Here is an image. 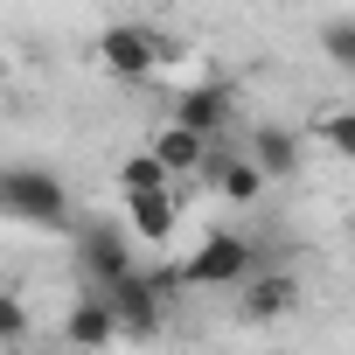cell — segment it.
I'll return each mask as SVG.
<instances>
[{"label":"cell","instance_id":"cell-6","mask_svg":"<svg viewBox=\"0 0 355 355\" xmlns=\"http://www.w3.org/2000/svg\"><path fill=\"white\" fill-rule=\"evenodd\" d=\"M77 258H84L91 293H105L112 279H125V272H132V230H125V223H91V230L77 237Z\"/></svg>","mask_w":355,"mask_h":355},{"label":"cell","instance_id":"cell-1","mask_svg":"<svg viewBox=\"0 0 355 355\" xmlns=\"http://www.w3.org/2000/svg\"><path fill=\"white\" fill-rule=\"evenodd\" d=\"M0 216L35 223V230H70V189L49 167H0Z\"/></svg>","mask_w":355,"mask_h":355},{"label":"cell","instance_id":"cell-7","mask_svg":"<svg viewBox=\"0 0 355 355\" xmlns=\"http://www.w3.org/2000/svg\"><path fill=\"white\" fill-rule=\"evenodd\" d=\"M230 112H237L230 84H189V91H174V112H167V119L189 125V132H202V139H223Z\"/></svg>","mask_w":355,"mask_h":355},{"label":"cell","instance_id":"cell-15","mask_svg":"<svg viewBox=\"0 0 355 355\" xmlns=\"http://www.w3.org/2000/svg\"><path fill=\"white\" fill-rule=\"evenodd\" d=\"M119 189H125V196H139V189H174V182H167V167L139 146V153H125V160H119Z\"/></svg>","mask_w":355,"mask_h":355},{"label":"cell","instance_id":"cell-19","mask_svg":"<svg viewBox=\"0 0 355 355\" xmlns=\"http://www.w3.org/2000/svg\"><path fill=\"white\" fill-rule=\"evenodd\" d=\"M0 84H8V70H0Z\"/></svg>","mask_w":355,"mask_h":355},{"label":"cell","instance_id":"cell-10","mask_svg":"<svg viewBox=\"0 0 355 355\" xmlns=\"http://www.w3.org/2000/svg\"><path fill=\"white\" fill-rule=\"evenodd\" d=\"M202 174H209V189H216L230 209H251V202L265 196V174H258V160H251V153H223V139L209 146V167H202Z\"/></svg>","mask_w":355,"mask_h":355},{"label":"cell","instance_id":"cell-4","mask_svg":"<svg viewBox=\"0 0 355 355\" xmlns=\"http://www.w3.org/2000/svg\"><path fill=\"white\" fill-rule=\"evenodd\" d=\"M265 258H258V244L244 237V230H209L182 265H174V279L182 286H237L244 272H258Z\"/></svg>","mask_w":355,"mask_h":355},{"label":"cell","instance_id":"cell-14","mask_svg":"<svg viewBox=\"0 0 355 355\" xmlns=\"http://www.w3.org/2000/svg\"><path fill=\"white\" fill-rule=\"evenodd\" d=\"M320 56H327L334 70H348V77H355V15L320 21Z\"/></svg>","mask_w":355,"mask_h":355},{"label":"cell","instance_id":"cell-2","mask_svg":"<svg viewBox=\"0 0 355 355\" xmlns=\"http://www.w3.org/2000/svg\"><path fill=\"white\" fill-rule=\"evenodd\" d=\"M91 56H98L105 77H119V84H146V77H160V63L174 56V42H167L153 21H112V28H98Z\"/></svg>","mask_w":355,"mask_h":355},{"label":"cell","instance_id":"cell-17","mask_svg":"<svg viewBox=\"0 0 355 355\" xmlns=\"http://www.w3.org/2000/svg\"><path fill=\"white\" fill-rule=\"evenodd\" d=\"M279 8H300V0H279Z\"/></svg>","mask_w":355,"mask_h":355},{"label":"cell","instance_id":"cell-13","mask_svg":"<svg viewBox=\"0 0 355 355\" xmlns=\"http://www.w3.org/2000/svg\"><path fill=\"white\" fill-rule=\"evenodd\" d=\"M306 139H313L320 153H334V160H348V167H355V105H334V112H320Z\"/></svg>","mask_w":355,"mask_h":355},{"label":"cell","instance_id":"cell-18","mask_svg":"<svg viewBox=\"0 0 355 355\" xmlns=\"http://www.w3.org/2000/svg\"><path fill=\"white\" fill-rule=\"evenodd\" d=\"M132 8H146V0H132Z\"/></svg>","mask_w":355,"mask_h":355},{"label":"cell","instance_id":"cell-9","mask_svg":"<svg viewBox=\"0 0 355 355\" xmlns=\"http://www.w3.org/2000/svg\"><path fill=\"white\" fill-rule=\"evenodd\" d=\"M63 341H70L77 355H105V348L119 341V313H112V300H105V293H84V300L63 313Z\"/></svg>","mask_w":355,"mask_h":355},{"label":"cell","instance_id":"cell-12","mask_svg":"<svg viewBox=\"0 0 355 355\" xmlns=\"http://www.w3.org/2000/svg\"><path fill=\"white\" fill-rule=\"evenodd\" d=\"M174 223H182V202H174V189H139V196H125V230H132L139 244H167Z\"/></svg>","mask_w":355,"mask_h":355},{"label":"cell","instance_id":"cell-11","mask_svg":"<svg viewBox=\"0 0 355 355\" xmlns=\"http://www.w3.org/2000/svg\"><path fill=\"white\" fill-rule=\"evenodd\" d=\"M251 160H258L265 182H293V174L306 167V139L293 125H258L251 132Z\"/></svg>","mask_w":355,"mask_h":355},{"label":"cell","instance_id":"cell-5","mask_svg":"<svg viewBox=\"0 0 355 355\" xmlns=\"http://www.w3.org/2000/svg\"><path fill=\"white\" fill-rule=\"evenodd\" d=\"M293 306H300V279H293V272L258 265V272L237 279V320H244V327H272V320H286Z\"/></svg>","mask_w":355,"mask_h":355},{"label":"cell","instance_id":"cell-16","mask_svg":"<svg viewBox=\"0 0 355 355\" xmlns=\"http://www.w3.org/2000/svg\"><path fill=\"white\" fill-rule=\"evenodd\" d=\"M35 334V313H28V300L21 293H0V348H21Z\"/></svg>","mask_w":355,"mask_h":355},{"label":"cell","instance_id":"cell-8","mask_svg":"<svg viewBox=\"0 0 355 355\" xmlns=\"http://www.w3.org/2000/svg\"><path fill=\"white\" fill-rule=\"evenodd\" d=\"M209 146L216 139H202V132H189V125H153V139H146V153L167 167V182H189V174H202L209 167Z\"/></svg>","mask_w":355,"mask_h":355},{"label":"cell","instance_id":"cell-3","mask_svg":"<svg viewBox=\"0 0 355 355\" xmlns=\"http://www.w3.org/2000/svg\"><path fill=\"white\" fill-rule=\"evenodd\" d=\"M174 272H125V279H112L105 286V300H112V313H119V341L132 334V341H153L160 327H167V300H174Z\"/></svg>","mask_w":355,"mask_h":355}]
</instances>
